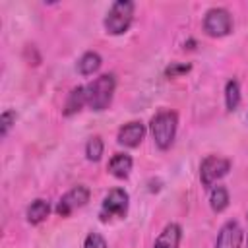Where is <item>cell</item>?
Wrapping results in <instances>:
<instances>
[{
	"instance_id": "obj_1",
	"label": "cell",
	"mask_w": 248,
	"mask_h": 248,
	"mask_svg": "<svg viewBox=\"0 0 248 248\" xmlns=\"http://www.w3.org/2000/svg\"><path fill=\"white\" fill-rule=\"evenodd\" d=\"M176 130H178V114L170 108L159 110L157 114H153V118L149 120V132L151 138L155 141V145L161 151H167L176 138Z\"/></svg>"
},
{
	"instance_id": "obj_2",
	"label": "cell",
	"mask_w": 248,
	"mask_h": 248,
	"mask_svg": "<svg viewBox=\"0 0 248 248\" xmlns=\"http://www.w3.org/2000/svg\"><path fill=\"white\" fill-rule=\"evenodd\" d=\"M116 89V79L114 74H101L99 78H95L93 81H89L85 85V95H87V107L91 110H105L108 108L112 95Z\"/></svg>"
},
{
	"instance_id": "obj_3",
	"label": "cell",
	"mask_w": 248,
	"mask_h": 248,
	"mask_svg": "<svg viewBox=\"0 0 248 248\" xmlns=\"http://www.w3.org/2000/svg\"><path fill=\"white\" fill-rule=\"evenodd\" d=\"M134 10H136V4L130 2V0H116L110 4L105 19H103V25H105V31L108 35H122L130 29L132 21H134Z\"/></svg>"
},
{
	"instance_id": "obj_4",
	"label": "cell",
	"mask_w": 248,
	"mask_h": 248,
	"mask_svg": "<svg viewBox=\"0 0 248 248\" xmlns=\"http://www.w3.org/2000/svg\"><path fill=\"white\" fill-rule=\"evenodd\" d=\"M130 205V196L124 188H112L105 194L99 209V219L101 221H110V219H122L128 213Z\"/></svg>"
},
{
	"instance_id": "obj_5",
	"label": "cell",
	"mask_w": 248,
	"mask_h": 248,
	"mask_svg": "<svg viewBox=\"0 0 248 248\" xmlns=\"http://www.w3.org/2000/svg\"><path fill=\"white\" fill-rule=\"evenodd\" d=\"M203 31L213 37V39H221L227 37L232 31V16L227 8H209L203 16Z\"/></svg>"
},
{
	"instance_id": "obj_6",
	"label": "cell",
	"mask_w": 248,
	"mask_h": 248,
	"mask_svg": "<svg viewBox=\"0 0 248 248\" xmlns=\"http://www.w3.org/2000/svg\"><path fill=\"white\" fill-rule=\"evenodd\" d=\"M229 170H231V161L227 157L207 155L200 163V180H202V186L213 188L217 180H221L223 176L229 174Z\"/></svg>"
},
{
	"instance_id": "obj_7",
	"label": "cell",
	"mask_w": 248,
	"mask_h": 248,
	"mask_svg": "<svg viewBox=\"0 0 248 248\" xmlns=\"http://www.w3.org/2000/svg\"><path fill=\"white\" fill-rule=\"evenodd\" d=\"M89 196H91L89 188H87L85 184H78V186L70 188V190L58 200L54 211H56L60 217H68V215H72L76 209L83 207V205L89 202Z\"/></svg>"
},
{
	"instance_id": "obj_8",
	"label": "cell",
	"mask_w": 248,
	"mask_h": 248,
	"mask_svg": "<svg viewBox=\"0 0 248 248\" xmlns=\"http://www.w3.org/2000/svg\"><path fill=\"white\" fill-rule=\"evenodd\" d=\"M242 240H244V231L240 223L229 219L227 223H223V227L217 232L215 248H242Z\"/></svg>"
},
{
	"instance_id": "obj_9",
	"label": "cell",
	"mask_w": 248,
	"mask_h": 248,
	"mask_svg": "<svg viewBox=\"0 0 248 248\" xmlns=\"http://www.w3.org/2000/svg\"><path fill=\"white\" fill-rule=\"evenodd\" d=\"M145 138V124L140 120H132L126 122L124 126H120L118 134H116V141L124 147H138Z\"/></svg>"
},
{
	"instance_id": "obj_10",
	"label": "cell",
	"mask_w": 248,
	"mask_h": 248,
	"mask_svg": "<svg viewBox=\"0 0 248 248\" xmlns=\"http://www.w3.org/2000/svg\"><path fill=\"white\" fill-rule=\"evenodd\" d=\"M182 240V227L178 223H169L155 238L153 248H178Z\"/></svg>"
},
{
	"instance_id": "obj_11",
	"label": "cell",
	"mask_w": 248,
	"mask_h": 248,
	"mask_svg": "<svg viewBox=\"0 0 248 248\" xmlns=\"http://www.w3.org/2000/svg\"><path fill=\"white\" fill-rule=\"evenodd\" d=\"M134 167V159L128 155V153H114L107 165L108 172L114 176V178H128L130 176V170Z\"/></svg>"
},
{
	"instance_id": "obj_12",
	"label": "cell",
	"mask_w": 248,
	"mask_h": 248,
	"mask_svg": "<svg viewBox=\"0 0 248 248\" xmlns=\"http://www.w3.org/2000/svg\"><path fill=\"white\" fill-rule=\"evenodd\" d=\"M85 105H87L85 85H78V87H74V89L68 93L62 112H64V116H74V114H76V112H79Z\"/></svg>"
},
{
	"instance_id": "obj_13",
	"label": "cell",
	"mask_w": 248,
	"mask_h": 248,
	"mask_svg": "<svg viewBox=\"0 0 248 248\" xmlns=\"http://www.w3.org/2000/svg\"><path fill=\"white\" fill-rule=\"evenodd\" d=\"M48 213H50V203L46 200H43V198H37L27 205L25 217H27V223L39 225L48 217Z\"/></svg>"
},
{
	"instance_id": "obj_14",
	"label": "cell",
	"mask_w": 248,
	"mask_h": 248,
	"mask_svg": "<svg viewBox=\"0 0 248 248\" xmlns=\"http://www.w3.org/2000/svg\"><path fill=\"white\" fill-rule=\"evenodd\" d=\"M101 64H103L101 54L95 52V50H87V52H83V54L79 56V60H78V72H79L81 76H93V74L101 68Z\"/></svg>"
},
{
	"instance_id": "obj_15",
	"label": "cell",
	"mask_w": 248,
	"mask_h": 248,
	"mask_svg": "<svg viewBox=\"0 0 248 248\" xmlns=\"http://www.w3.org/2000/svg\"><path fill=\"white\" fill-rule=\"evenodd\" d=\"M229 202H231V198H229V190L225 186L217 184V186L209 188V205H211V209L215 213L225 211L229 207Z\"/></svg>"
},
{
	"instance_id": "obj_16",
	"label": "cell",
	"mask_w": 248,
	"mask_h": 248,
	"mask_svg": "<svg viewBox=\"0 0 248 248\" xmlns=\"http://www.w3.org/2000/svg\"><path fill=\"white\" fill-rule=\"evenodd\" d=\"M240 99H242V95H240V83L236 79H229L225 83V107H227V110L229 112H234L238 108V105H240Z\"/></svg>"
},
{
	"instance_id": "obj_17",
	"label": "cell",
	"mask_w": 248,
	"mask_h": 248,
	"mask_svg": "<svg viewBox=\"0 0 248 248\" xmlns=\"http://www.w3.org/2000/svg\"><path fill=\"white\" fill-rule=\"evenodd\" d=\"M103 151H105V143H103L101 136H93V138L87 140V143H85V157H87V161L97 163L103 157Z\"/></svg>"
},
{
	"instance_id": "obj_18",
	"label": "cell",
	"mask_w": 248,
	"mask_h": 248,
	"mask_svg": "<svg viewBox=\"0 0 248 248\" xmlns=\"http://www.w3.org/2000/svg\"><path fill=\"white\" fill-rule=\"evenodd\" d=\"M16 118H17V114H16L14 108H6V110L0 114V136H2V138L8 136V132H10L12 126L16 124Z\"/></svg>"
},
{
	"instance_id": "obj_19",
	"label": "cell",
	"mask_w": 248,
	"mask_h": 248,
	"mask_svg": "<svg viewBox=\"0 0 248 248\" xmlns=\"http://www.w3.org/2000/svg\"><path fill=\"white\" fill-rule=\"evenodd\" d=\"M83 248H108V246L101 232H89L83 240Z\"/></svg>"
},
{
	"instance_id": "obj_20",
	"label": "cell",
	"mask_w": 248,
	"mask_h": 248,
	"mask_svg": "<svg viewBox=\"0 0 248 248\" xmlns=\"http://www.w3.org/2000/svg\"><path fill=\"white\" fill-rule=\"evenodd\" d=\"M190 64H180V62H172L167 70H165V76L167 78H178L180 74H186V72H190Z\"/></svg>"
},
{
	"instance_id": "obj_21",
	"label": "cell",
	"mask_w": 248,
	"mask_h": 248,
	"mask_svg": "<svg viewBox=\"0 0 248 248\" xmlns=\"http://www.w3.org/2000/svg\"><path fill=\"white\" fill-rule=\"evenodd\" d=\"M246 120H248V112H246Z\"/></svg>"
},
{
	"instance_id": "obj_22",
	"label": "cell",
	"mask_w": 248,
	"mask_h": 248,
	"mask_svg": "<svg viewBox=\"0 0 248 248\" xmlns=\"http://www.w3.org/2000/svg\"><path fill=\"white\" fill-rule=\"evenodd\" d=\"M246 248H248V240H246Z\"/></svg>"
}]
</instances>
